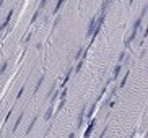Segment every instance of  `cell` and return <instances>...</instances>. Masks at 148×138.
Returning <instances> with one entry per match:
<instances>
[{"label":"cell","mask_w":148,"mask_h":138,"mask_svg":"<svg viewBox=\"0 0 148 138\" xmlns=\"http://www.w3.org/2000/svg\"><path fill=\"white\" fill-rule=\"evenodd\" d=\"M104 18H106V13H101L98 16V20L94 21V29H93V34H91V39L93 41H96V36L99 34L101 26H103V23H104ZM93 41H91V44H93Z\"/></svg>","instance_id":"obj_1"},{"label":"cell","mask_w":148,"mask_h":138,"mask_svg":"<svg viewBox=\"0 0 148 138\" xmlns=\"http://www.w3.org/2000/svg\"><path fill=\"white\" fill-rule=\"evenodd\" d=\"M85 115H86V106L83 104V107H81V111H80V114H78V120H76V127H80L83 125V119H85Z\"/></svg>","instance_id":"obj_2"},{"label":"cell","mask_w":148,"mask_h":138,"mask_svg":"<svg viewBox=\"0 0 148 138\" xmlns=\"http://www.w3.org/2000/svg\"><path fill=\"white\" fill-rule=\"evenodd\" d=\"M13 12H15V10L12 8V10H10V12H8V15H7V18H5V21H3L2 24H0V33H2V31H3V29H5V28H7V26H8V23H10V20H12V16H13Z\"/></svg>","instance_id":"obj_3"},{"label":"cell","mask_w":148,"mask_h":138,"mask_svg":"<svg viewBox=\"0 0 148 138\" xmlns=\"http://www.w3.org/2000/svg\"><path fill=\"white\" fill-rule=\"evenodd\" d=\"M94 21H96V16H93L90 20V23H88V29H86V36L88 38H91V34H93V29H94Z\"/></svg>","instance_id":"obj_4"},{"label":"cell","mask_w":148,"mask_h":138,"mask_svg":"<svg viewBox=\"0 0 148 138\" xmlns=\"http://www.w3.org/2000/svg\"><path fill=\"white\" fill-rule=\"evenodd\" d=\"M94 125H96V119H93V120L90 122L88 128H86V132H85V136H90V135H91V132H93V128H94Z\"/></svg>","instance_id":"obj_5"},{"label":"cell","mask_w":148,"mask_h":138,"mask_svg":"<svg viewBox=\"0 0 148 138\" xmlns=\"http://www.w3.org/2000/svg\"><path fill=\"white\" fill-rule=\"evenodd\" d=\"M72 73H73V67H70V68L67 70V73H65V78L62 80V86H65V85L68 83V80H70V75H72Z\"/></svg>","instance_id":"obj_6"},{"label":"cell","mask_w":148,"mask_h":138,"mask_svg":"<svg viewBox=\"0 0 148 138\" xmlns=\"http://www.w3.org/2000/svg\"><path fill=\"white\" fill-rule=\"evenodd\" d=\"M120 70H122V65H116V68H114V73H112V80H109V81H114V80H117V76H119Z\"/></svg>","instance_id":"obj_7"},{"label":"cell","mask_w":148,"mask_h":138,"mask_svg":"<svg viewBox=\"0 0 148 138\" xmlns=\"http://www.w3.org/2000/svg\"><path fill=\"white\" fill-rule=\"evenodd\" d=\"M52 114H54V106H49V109L46 111V114H44V120H49L50 117H52Z\"/></svg>","instance_id":"obj_8"},{"label":"cell","mask_w":148,"mask_h":138,"mask_svg":"<svg viewBox=\"0 0 148 138\" xmlns=\"http://www.w3.org/2000/svg\"><path fill=\"white\" fill-rule=\"evenodd\" d=\"M23 117H24V112H21V114H20V117H18V120L15 122V125H13V130H12V132H16V130H18V127H20V124H21Z\"/></svg>","instance_id":"obj_9"},{"label":"cell","mask_w":148,"mask_h":138,"mask_svg":"<svg viewBox=\"0 0 148 138\" xmlns=\"http://www.w3.org/2000/svg\"><path fill=\"white\" fill-rule=\"evenodd\" d=\"M129 75H130V71H125V75H124V78H122V81H120V83H119V86H117V88H124V86H125V83H127V78H129Z\"/></svg>","instance_id":"obj_10"},{"label":"cell","mask_w":148,"mask_h":138,"mask_svg":"<svg viewBox=\"0 0 148 138\" xmlns=\"http://www.w3.org/2000/svg\"><path fill=\"white\" fill-rule=\"evenodd\" d=\"M38 119H39V117L36 115V117H34V119L31 120V124H29V125H28V128H26V135L31 133V130H33V127H34V124H36V120H38Z\"/></svg>","instance_id":"obj_11"},{"label":"cell","mask_w":148,"mask_h":138,"mask_svg":"<svg viewBox=\"0 0 148 138\" xmlns=\"http://www.w3.org/2000/svg\"><path fill=\"white\" fill-rule=\"evenodd\" d=\"M42 83H44V76H41V78L38 80V83H36V86H34V94H36L38 91H39V88H41V85H42Z\"/></svg>","instance_id":"obj_12"},{"label":"cell","mask_w":148,"mask_h":138,"mask_svg":"<svg viewBox=\"0 0 148 138\" xmlns=\"http://www.w3.org/2000/svg\"><path fill=\"white\" fill-rule=\"evenodd\" d=\"M64 2H65V0H59V2L55 3V7H54V15H57V12L60 10V7L64 5Z\"/></svg>","instance_id":"obj_13"},{"label":"cell","mask_w":148,"mask_h":138,"mask_svg":"<svg viewBox=\"0 0 148 138\" xmlns=\"http://www.w3.org/2000/svg\"><path fill=\"white\" fill-rule=\"evenodd\" d=\"M114 0H104V3H103V7H101V13H106V8H108V5L112 3Z\"/></svg>","instance_id":"obj_14"},{"label":"cell","mask_w":148,"mask_h":138,"mask_svg":"<svg viewBox=\"0 0 148 138\" xmlns=\"http://www.w3.org/2000/svg\"><path fill=\"white\" fill-rule=\"evenodd\" d=\"M64 106H65V98L60 99V103H59V106H57V112H55V114H59V112L64 109Z\"/></svg>","instance_id":"obj_15"},{"label":"cell","mask_w":148,"mask_h":138,"mask_svg":"<svg viewBox=\"0 0 148 138\" xmlns=\"http://www.w3.org/2000/svg\"><path fill=\"white\" fill-rule=\"evenodd\" d=\"M83 63H85V59H81L80 62H78V65H76V67L73 68V71H80V70H81V67H83Z\"/></svg>","instance_id":"obj_16"},{"label":"cell","mask_w":148,"mask_h":138,"mask_svg":"<svg viewBox=\"0 0 148 138\" xmlns=\"http://www.w3.org/2000/svg\"><path fill=\"white\" fill-rule=\"evenodd\" d=\"M7 67H8V60H5V62L2 63V67H0V75H2L5 70H7Z\"/></svg>","instance_id":"obj_17"},{"label":"cell","mask_w":148,"mask_h":138,"mask_svg":"<svg viewBox=\"0 0 148 138\" xmlns=\"http://www.w3.org/2000/svg\"><path fill=\"white\" fill-rule=\"evenodd\" d=\"M39 13H41V10L38 8V12H36V13H34V15H33V18H31V23H29V24H33L34 21H36V20H38V16H39Z\"/></svg>","instance_id":"obj_18"},{"label":"cell","mask_w":148,"mask_h":138,"mask_svg":"<svg viewBox=\"0 0 148 138\" xmlns=\"http://www.w3.org/2000/svg\"><path fill=\"white\" fill-rule=\"evenodd\" d=\"M94 109H96V103H94L93 106L90 107V111H88V117H91V115H93V112H94Z\"/></svg>","instance_id":"obj_19"},{"label":"cell","mask_w":148,"mask_h":138,"mask_svg":"<svg viewBox=\"0 0 148 138\" xmlns=\"http://www.w3.org/2000/svg\"><path fill=\"white\" fill-rule=\"evenodd\" d=\"M31 38H33V33H28V34H26V38H24V41H23V42H24V44H26V42H29V41H31Z\"/></svg>","instance_id":"obj_20"},{"label":"cell","mask_w":148,"mask_h":138,"mask_svg":"<svg viewBox=\"0 0 148 138\" xmlns=\"http://www.w3.org/2000/svg\"><path fill=\"white\" fill-rule=\"evenodd\" d=\"M67 93H68V91H67V88H65V89H62V93H60V99L67 98Z\"/></svg>","instance_id":"obj_21"},{"label":"cell","mask_w":148,"mask_h":138,"mask_svg":"<svg viewBox=\"0 0 148 138\" xmlns=\"http://www.w3.org/2000/svg\"><path fill=\"white\" fill-rule=\"evenodd\" d=\"M81 54H83V49L80 47L78 50H76V54H75V59H80V55H81Z\"/></svg>","instance_id":"obj_22"},{"label":"cell","mask_w":148,"mask_h":138,"mask_svg":"<svg viewBox=\"0 0 148 138\" xmlns=\"http://www.w3.org/2000/svg\"><path fill=\"white\" fill-rule=\"evenodd\" d=\"M23 93H24V86H21V89H20V93H18V96H16V101L23 96Z\"/></svg>","instance_id":"obj_23"},{"label":"cell","mask_w":148,"mask_h":138,"mask_svg":"<svg viewBox=\"0 0 148 138\" xmlns=\"http://www.w3.org/2000/svg\"><path fill=\"white\" fill-rule=\"evenodd\" d=\"M12 112H13V109H10V111H8V114H7V117H5V124H7V122H8V119H10V115H12Z\"/></svg>","instance_id":"obj_24"},{"label":"cell","mask_w":148,"mask_h":138,"mask_svg":"<svg viewBox=\"0 0 148 138\" xmlns=\"http://www.w3.org/2000/svg\"><path fill=\"white\" fill-rule=\"evenodd\" d=\"M124 59H125V52H120V55H119V60L122 62V60H124Z\"/></svg>","instance_id":"obj_25"},{"label":"cell","mask_w":148,"mask_h":138,"mask_svg":"<svg viewBox=\"0 0 148 138\" xmlns=\"http://www.w3.org/2000/svg\"><path fill=\"white\" fill-rule=\"evenodd\" d=\"M3 2H5V0H0V8H2V5H3Z\"/></svg>","instance_id":"obj_26"},{"label":"cell","mask_w":148,"mask_h":138,"mask_svg":"<svg viewBox=\"0 0 148 138\" xmlns=\"http://www.w3.org/2000/svg\"><path fill=\"white\" fill-rule=\"evenodd\" d=\"M135 2V0H129V3H134Z\"/></svg>","instance_id":"obj_27"}]
</instances>
